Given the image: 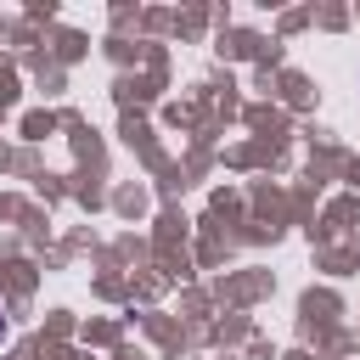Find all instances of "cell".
Masks as SVG:
<instances>
[{
	"instance_id": "6da1fadb",
	"label": "cell",
	"mask_w": 360,
	"mask_h": 360,
	"mask_svg": "<svg viewBox=\"0 0 360 360\" xmlns=\"http://www.w3.org/2000/svg\"><path fill=\"white\" fill-rule=\"evenodd\" d=\"M0 332H6V326H0Z\"/></svg>"
}]
</instances>
